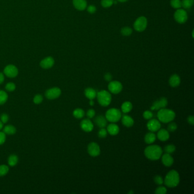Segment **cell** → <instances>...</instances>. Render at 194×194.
<instances>
[{
	"label": "cell",
	"instance_id": "6da1fadb",
	"mask_svg": "<svg viewBox=\"0 0 194 194\" xmlns=\"http://www.w3.org/2000/svg\"><path fill=\"white\" fill-rule=\"evenodd\" d=\"M144 154L147 159L152 161H157L162 155V149L158 145H150L146 147Z\"/></svg>",
	"mask_w": 194,
	"mask_h": 194
},
{
	"label": "cell",
	"instance_id": "7a4b0ae2",
	"mask_svg": "<svg viewBox=\"0 0 194 194\" xmlns=\"http://www.w3.org/2000/svg\"><path fill=\"white\" fill-rule=\"evenodd\" d=\"M180 182L179 173L174 170L170 171L166 175L164 182L166 186L168 187L173 188L177 187Z\"/></svg>",
	"mask_w": 194,
	"mask_h": 194
},
{
	"label": "cell",
	"instance_id": "3957f363",
	"mask_svg": "<svg viewBox=\"0 0 194 194\" xmlns=\"http://www.w3.org/2000/svg\"><path fill=\"white\" fill-rule=\"evenodd\" d=\"M158 120L163 123H168L174 120L175 113L173 110L166 108L159 109L157 113Z\"/></svg>",
	"mask_w": 194,
	"mask_h": 194
},
{
	"label": "cell",
	"instance_id": "277c9868",
	"mask_svg": "<svg viewBox=\"0 0 194 194\" xmlns=\"http://www.w3.org/2000/svg\"><path fill=\"white\" fill-rule=\"evenodd\" d=\"M97 101L103 106H107L109 105L112 101V96L109 92L102 90L98 92L96 94Z\"/></svg>",
	"mask_w": 194,
	"mask_h": 194
},
{
	"label": "cell",
	"instance_id": "5b68a950",
	"mask_svg": "<svg viewBox=\"0 0 194 194\" xmlns=\"http://www.w3.org/2000/svg\"><path fill=\"white\" fill-rule=\"evenodd\" d=\"M105 118L110 122H117L121 119V112L118 109L111 108L106 111Z\"/></svg>",
	"mask_w": 194,
	"mask_h": 194
},
{
	"label": "cell",
	"instance_id": "8992f818",
	"mask_svg": "<svg viewBox=\"0 0 194 194\" xmlns=\"http://www.w3.org/2000/svg\"><path fill=\"white\" fill-rule=\"evenodd\" d=\"M147 19L145 17H140L137 19L134 23V28L137 32L144 31L147 27Z\"/></svg>",
	"mask_w": 194,
	"mask_h": 194
},
{
	"label": "cell",
	"instance_id": "52a82bcc",
	"mask_svg": "<svg viewBox=\"0 0 194 194\" xmlns=\"http://www.w3.org/2000/svg\"><path fill=\"white\" fill-rule=\"evenodd\" d=\"M174 19L179 23H184L188 19V16L186 11L183 9H178L174 13Z\"/></svg>",
	"mask_w": 194,
	"mask_h": 194
},
{
	"label": "cell",
	"instance_id": "ba28073f",
	"mask_svg": "<svg viewBox=\"0 0 194 194\" xmlns=\"http://www.w3.org/2000/svg\"><path fill=\"white\" fill-rule=\"evenodd\" d=\"M108 89L113 94H118L122 89V85L118 81H110L108 84Z\"/></svg>",
	"mask_w": 194,
	"mask_h": 194
},
{
	"label": "cell",
	"instance_id": "9c48e42d",
	"mask_svg": "<svg viewBox=\"0 0 194 194\" xmlns=\"http://www.w3.org/2000/svg\"><path fill=\"white\" fill-rule=\"evenodd\" d=\"M168 101L165 97H161L159 100H156L152 104L151 106V109L152 110H159L165 108L168 105Z\"/></svg>",
	"mask_w": 194,
	"mask_h": 194
},
{
	"label": "cell",
	"instance_id": "30bf717a",
	"mask_svg": "<svg viewBox=\"0 0 194 194\" xmlns=\"http://www.w3.org/2000/svg\"><path fill=\"white\" fill-rule=\"evenodd\" d=\"M88 152L92 157H97L100 154V148L99 145L96 142H91L88 146Z\"/></svg>",
	"mask_w": 194,
	"mask_h": 194
},
{
	"label": "cell",
	"instance_id": "8fae6325",
	"mask_svg": "<svg viewBox=\"0 0 194 194\" xmlns=\"http://www.w3.org/2000/svg\"><path fill=\"white\" fill-rule=\"evenodd\" d=\"M60 94H61V90L57 87L48 89L45 94L46 97L49 100L55 99L58 98V97H59Z\"/></svg>",
	"mask_w": 194,
	"mask_h": 194
},
{
	"label": "cell",
	"instance_id": "7c38bea8",
	"mask_svg": "<svg viewBox=\"0 0 194 194\" xmlns=\"http://www.w3.org/2000/svg\"><path fill=\"white\" fill-rule=\"evenodd\" d=\"M160 121L157 119H152L149 121L147 124V129L150 131L154 132L159 131L161 128Z\"/></svg>",
	"mask_w": 194,
	"mask_h": 194
},
{
	"label": "cell",
	"instance_id": "4fadbf2b",
	"mask_svg": "<svg viewBox=\"0 0 194 194\" xmlns=\"http://www.w3.org/2000/svg\"><path fill=\"white\" fill-rule=\"evenodd\" d=\"M18 69L13 65H9L4 69V74L9 78H14L18 75Z\"/></svg>",
	"mask_w": 194,
	"mask_h": 194
},
{
	"label": "cell",
	"instance_id": "5bb4252c",
	"mask_svg": "<svg viewBox=\"0 0 194 194\" xmlns=\"http://www.w3.org/2000/svg\"><path fill=\"white\" fill-rule=\"evenodd\" d=\"M82 129L86 132H90L94 129V124L89 119H85L82 121L80 123Z\"/></svg>",
	"mask_w": 194,
	"mask_h": 194
},
{
	"label": "cell",
	"instance_id": "9a60e30c",
	"mask_svg": "<svg viewBox=\"0 0 194 194\" xmlns=\"http://www.w3.org/2000/svg\"><path fill=\"white\" fill-rule=\"evenodd\" d=\"M162 162L165 166L170 167L172 166L174 163L173 158L172 157L170 154L166 152L162 157Z\"/></svg>",
	"mask_w": 194,
	"mask_h": 194
},
{
	"label": "cell",
	"instance_id": "2e32d148",
	"mask_svg": "<svg viewBox=\"0 0 194 194\" xmlns=\"http://www.w3.org/2000/svg\"><path fill=\"white\" fill-rule=\"evenodd\" d=\"M73 4L75 8L78 11H84L87 6L86 0H73Z\"/></svg>",
	"mask_w": 194,
	"mask_h": 194
},
{
	"label": "cell",
	"instance_id": "e0dca14e",
	"mask_svg": "<svg viewBox=\"0 0 194 194\" xmlns=\"http://www.w3.org/2000/svg\"><path fill=\"white\" fill-rule=\"evenodd\" d=\"M94 122L100 128H104L107 125V120L102 115L97 116L94 119Z\"/></svg>",
	"mask_w": 194,
	"mask_h": 194
},
{
	"label": "cell",
	"instance_id": "ac0fdd59",
	"mask_svg": "<svg viewBox=\"0 0 194 194\" xmlns=\"http://www.w3.org/2000/svg\"><path fill=\"white\" fill-rule=\"evenodd\" d=\"M54 64V60L52 57H47L45 58L43 60H42L40 63L41 66L42 68H45V69L52 67Z\"/></svg>",
	"mask_w": 194,
	"mask_h": 194
},
{
	"label": "cell",
	"instance_id": "d6986e66",
	"mask_svg": "<svg viewBox=\"0 0 194 194\" xmlns=\"http://www.w3.org/2000/svg\"><path fill=\"white\" fill-rule=\"evenodd\" d=\"M157 137L161 141H167L170 137L168 131L165 129H161L159 130V131L158 132Z\"/></svg>",
	"mask_w": 194,
	"mask_h": 194
},
{
	"label": "cell",
	"instance_id": "ffe728a7",
	"mask_svg": "<svg viewBox=\"0 0 194 194\" xmlns=\"http://www.w3.org/2000/svg\"><path fill=\"white\" fill-rule=\"evenodd\" d=\"M180 83V78L178 75H173L169 79V84L172 87H177Z\"/></svg>",
	"mask_w": 194,
	"mask_h": 194
},
{
	"label": "cell",
	"instance_id": "44dd1931",
	"mask_svg": "<svg viewBox=\"0 0 194 194\" xmlns=\"http://www.w3.org/2000/svg\"><path fill=\"white\" fill-rule=\"evenodd\" d=\"M107 131L112 136L117 135L120 131V128L115 124H110L107 127Z\"/></svg>",
	"mask_w": 194,
	"mask_h": 194
},
{
	"label": "cell",
	"instance_id": "7402d4cb",
	"mask_svg": "<svg viewBox=\"0 0 194 194\" xmlns=\"http://www.w3.org/2000/svg\"><path fill=\"white\" fill-rule=\"evenodd\" d=\"M122 122L124 126L129 128V127H131L134 125V121L131 116L124 115L122 117Z\"/></svg>",
	"mask_w": 194,
	"mask_h": 194
},
{
	"label": "cell",
	"instance_id": "603a6c76",
	"mask_svg": "<svg viewBox=\"0 0 194 194\" xmlns=\"http://www.w3.org/2000/svg\"><path fill=\"white\" fill-rule=\"evenodd\" d=\"M84 94L89 100H94L96 97L97 93L94 89L92 88H87L85 89Z\"/></svg>",
	"mask_w": 194,
	"mask_h": 194
},
{
	"label": "cell",
	"instance_id": "cb8c5ba5",
	"mask_svg": "<svg viewBox=\"0 0 194 194\" xmlns=\"http://www.w3.org/2000/svg\"><path fill=\"white\" fill-rule=\"evenodd\" d=\"M156 140V134L152 132L147 133L145 136V141L147 144H151L154 142Z\"/></svg>",
	"mask_w": 194,
	"mask_h": 194
},
{
	"label": "cell",
	"instance_id": "d4e9b609",
	"mask_svg": "<svg viewBox=\"0 0 194 194\" xmlns=\"http://www.w3.org/2000/svg\"><path fill=\"white\" fill-rule=\"evenodd\" d=\"M133 105L129 101H125L121 105V110L124 113H128L131 111Z\"/></svg>",
	"mask_w": 194,
	"mask_h": 194
},
{
	"label": "cell",
	"instance_id": "484cf974",
	"mask_svg": "<svg viewBox=\"0 0 194 194\" xmlns=\"http://www.w3.org/2000/svg\"><path fill=\"white\" fill-rule=\"evenodd\" d=\"M194 0H182L181 1L182 6L184 9H190L194 4Z\"/></svg>",
	"mask_w": 194,
	"mask_h": 194
},
{
	"label": "cell",
	"instance_id": "4316f807",
	"mask_svg": "<svg viewBox=\"0 0 194 194\" xmlns=\"http://www.w3.org/2000/svg\"><path fill=\"white\" fill-rule=\"evenodd\" d=\"M84 115H85V112L84 110L80 108L76 109L73 112V115L76 119H82L84 117Z\"/></svg>",
	"mask_w": 194,
	"mask_h": 194
},
{
	"label": "cell",
	"instance_id": "83f0119b",
	"mask_svg": "<svg viewBox=\"0 0 194 194\" xmlns=\"http://www.w3.org/2000/svg\"><path fill=\"white\" fill-rule=\"evenodd\" d=\"M4 132L8 134H13L16 133V128L13 125H7L4 128Z\"/></svg>",
	"mask_w": 194,
	"mask_h": 194
},
{
	"label": "cell",
	"instance_id": "f1b7e54d",
	"mask_svg": "<svg viewBox=\"0 0 194 194\" xmlns=\"http://www.w3.org/2000/svg\"><path fill=\"white\" fill-rule=\"evenodd\" d=\"M8 96L4 91H0V105H2L5 103L8 100Z\"/></svg>",
	"mask_w": 194,
	"mask_h": 194
},
{
	"label": "cell",
	"instance_id": "f546056e",
	"mask_svg": "<svg viewBox=\"0 0 194 194\" xmlns=\"http://www.w3.org/2000/svg\"><path fill=\"white\" fill-rule=\"evenodd\" d=\"M18 162V157L16 155H11L8 158V163L11 166H14Z\"/></svg>",
	"mask_w": 194,
	"mask_h": 194
},
{
	"label": "cell",
	"instance_id": "4dcf8cb0",
	"mask_svg": "<svg viewBox=\"0 0 194 194\" xmlns=\"http://www.w3.org/2000/svg\"><path fill=\"white\" fill-rule=\"evenodd\" d=\"M170 5L173 8L176 9H180L182 7V3L180 0H171Z\"/></svg>",
	"mask_w": 194,
	"mask_h": 194
},
{
	"label": "cell",
	"instance_id": "1f68e13d",
	"mask_svg": "<svg viewBox=\"0 0 194 194\" xmlns=\"http://www.w3.org/2000/svg\"><path fill=\"white\" fill-rule=\"evenodd\" d=\"M132 29L129 27H124L121 30V34L124 36H129L132 34Z\"/></svg>",
	"mask_w": 194,
	"mask_h": 194
},
{
	"label": "cell",
	"instance_id": "d6a6232c",
	"mask_svg": "<svg viewBox=\"0 0 194 194\" xmlns=\"http://www.w3.org/2000/svg\"><path fill=\"white\" fill-rule=\"evenodd\" d=\"M176 150V147L174 145H168L164 148L165 152L168 154H172Z\"/></svg>",
	"mask_w": 194,
	"mask_h": 194
},
{
	"label": "cell",
	"instance_id": "836d02e7",
	"mask_svg": "<svg viewBox=\"0 0 194 194\" xmlns=\"http://www.w3.org/2000/svg\"><path fill=\"white\" fill-rule=\"evenodd\" d=\"M113 0H101V4L103 7L108 8L113 5Z\"/></svg>",
	"mask_w": 194,
	"mask_h": 194
},
{
	"label": "cell",
	"instance_id": "e575fe53",
	"mask_svg": "<svg viewBox=\"0 0 194 194\" xmlns=\"http://www.w3.org/2000/svg\"><path fill=\"white\" fill-rule=\"evenodd\" d=\"M9 171V168L6 165L0 166V177H3Z\"/></svg>",
	"mask_w": 194,
	"mask_h": 194
},
{
	"label": "cell",
	"instance_id": "d590c367",
	"mask_svg": "<svg viewBox=\"0 0 194 194\" xmlns=\"http://www.w3.org/2000/svg\"><path fill=\"white\" fill-rule=\"evenodd\" d=\"M177 128H178V126H177L176 123L170 122V123L168 125V131H170V132H173L177 129Z\"/></svg>",
	"mask_w": 194,
	"mask_h": 194
},
{
	"label": "cell",
	"instance_id": "8d00e7d4",
	"mask_svg": "<svg viewBox=\"0 0 194 194\" xmlns=\"http://www.w3.org/2000/svg\"><path fill=\"white\" fill-rule=\"evenodd\" d=\"M167 192V189L163 186H159L156 189L155 193L157 194H165Z\"/></svg>",
	"mask_w": 194,
	"mask_h": 194
},
{
	"label": "cell",
	"instance_id": "74e56055",
	"mask_svg": "<svg viewBox=\"0 0 194 194\" xmlns=\"http://www.w3.org/2000/svg\"><path fill=\"white\" fill-rule=\"evenodd\" d=\"M152 116H153V114L152 112L149 110H146L143 113V117L146 120H150L152 119Z\"/></svg>",
	"mask_w": 194,
	"mask_h": 194
},
{
	"label": "cell",
	"instance_id": "f35d334b",
	"mask_svg": "<svg viewBox=\"0 0 194 194\" xmlns=\"http://www.w3.org/2000/svg\"><path fill=\"white\" fill-rule=\"evenodd\" d=\"M107 133H108V131L105 129L104 128H101V129L98 132V136L100 138H105L107 136Z\"/></svg>",
	"mask_w": 194,
	"mask_h": 194
},
{
	"label": "cell",
	"instance_id": "ab89813d",
	"mask_svg": "<svg viewBox=\"0 0 194 194\" xmlns=\"http://www.w3.org/2000/svg\"><path fill=\"white\" fill-rule=\"evenodd\" d=\"M5 88L9 92L13 91L16 89V85L13 83H9L6 85Z\"/></svg>",
	"mask_w": 194,
	"mask_h": 194
},
{
	"label": "cell",
	"instance_id": "60d3db41",
	"mask_svg": "<svg viewBox=\"0 0 194 194\" xmlns=\"http://www.w3.org/2000/svg\"><path fill=\"white\" fill-rule=\"evenodd\" d=\"M43 101V97L41 94H37L34 98V102L36 104H40Z\"/></svg>",
	"mask_w": 194,
	"mask_h": 194
},
{
	"label": "cell",
	"instance_id": "b9f144b4",
	"mask_svg": "<svg viewBox=\"0 0 194 194\" xmlns=\"http://www.w3.org/2000/svg\"><path fill=\"white\" fill-rule=\"evenodd\" d=\"M154 180L155 183L157 184L158 185H161L163 183V179L162 178L160 175H156L154 177Z\"/></svg>",
	"mask_w": 194,
	"mask_h": 194
},
{
	"label": "cell",
	"instance_id": "7bdbcfd3",
	"mask_svg": "<svg viewBox=\"0 0 194 194\" xmlns=\"http://www.w3.org/2000/svg\"><path fill=\"white\" fill-rule=\"evenodd\" d=\"M95 114H96L95 110L93 109H90L87 112V116L88 119H92L95 115Z\"/></svg>",
	"mask_w": 194,
	"mask_h": 194
},
{
	"label": "cell",
	"instance_id": "ee69618b",
	"mask_svg": "<svg viewBox=\"0 0 194 194\" xmlns=\"http://www.w3.org/2000/svg\"><path fill=\"white\" fill-rule=\"evenodd\" d=\"M6 140L5 133L3 131H0V145L3 144Z\"/></svg>",
	"mask_w": 194,
	"mask_h": 194
},
{
	"label": "cell",
	"instance_id": "f6af8a7d",
	"mask_svg": "<svg viewBox=\"0 0 194 194\" xmlns=\"http://www.w3.org/2000/svg\"><path fill=\"white\" fill-rule=\"evenodd\" d=\"M87 11L90 14H94L96 11V8L95 6L93 5H89L87 8Z\"/></svg>",
	"mask_w": 194,
	"mask_h": 194
},
{
	"label": "cell",
	"instance_id": "bcb514c9",
	"mask_svg": "<svg viewBox=\"0 0 194 194\" xmlns=\"http://www.w3.org/2000/svg\"><path fill=\"white\" fill-rule=\"evenodd\" d=\"M1 121H2V123L5 124L9 120V117L5 113H4V114H2V115H1Z\"/></svg>",
	"mask_w": 194,
	"mask_h": 194
},
{
	"label": "cell",
	"instance_id": "7dc6e473",
	"mask_svg": "<svg viewBox=\"0 0 194 194\" xmlns=\"http://www.w3.org/2000/svg\"><path fill=\"white\" fill-rule=\"evenodd\" d=\"M104 79L107 82H110L112 79V75L110 73H106L104 75Z\"/></svg>",
	"mask_w": 194,
	"mask_h": 194
},
{
	"label": "cell",
	"instance_id": "c3c4849f",
	"mask_svg": "<svg viewBox=\"0 0 194 194\" xmlns=\"http://www.w3.org/2000/svg\"><path fill=\"white\" fill-rule=\"evenodd\" d=\"M187 121L189 124L193 125L194 124V118L193 115H189L187 118Z\"/></svg>",
	"mask_w": 194,
	"mask_h": 194
},
{
	"label": "cell",
	"instance_id": "681fc988",
	"mask_svg": "<svg viewBox=\"0 0 194 194\" xmlns=\"http://www.w3.org/2000/svg\"><path fill=\"white\" fill-rule=\"evenodd\" d=\"M4 81V75L2 73H0V84L2 83Z\"/></svg>",
	"mask_w": 194,
	"mask_h": 194
},
{
	"label": "cell",
	"instance_id": "f907efd6",
	"mask_svg": "<svg viewBox=\"0 0 194 194\" xmlns=\"http://www.w3.org/2000/svg\"><path fill=\"white\" fill-rule=\"evenodd\" d=\"M89 104L91 106H93V105H94V101H93V100H90Z\"/></svg>",
	"mask_w": 194,
	"mask_h": 194
},
{
	"label": "cell",
	"instance_id": "816d5d0a",
	"mask_svg": "<svg viewBox=\"0 0 194 194\" xmlns=\"http://www.w3.org/2000/svg\"><path fill=\"white\" fill-rule=\"evenodd\" d=\"M2 127H3V123L2 122V121H0V130L2 128Z\"/></svg>",
	"mask_w": 194,
	"mask_h": 194
},
{
	"label": "cell",
	"instance_id": "f5cc1de1",
	"mask_svg": "<svg viewBox=\"0 0 194 194\" xmlns=\"http://www.w3.org/2000/svg\"><path fill=\"white\" fill-rule=\"evenodd\" d=\"M117 1H119V2H125L128 1V0H117Z\"/></svg>",
	"mask_w": 194,
	"mask_h": 194
},
{
	"label": "cell",
	"instance_id": "db71d44e",
	"mask_svg": "<svg viewBox=\"0 0 194 194\" xmlns=\"http://www.w3.org/2000/svg\"><path fill=\"white\" fill-rule=\"evenodd\" d=\"M133 194V191H130L129 192H128V194Z\"/></svg>",
	"mask_w": 194,
	"mask_h": 194
}]
</instances>
